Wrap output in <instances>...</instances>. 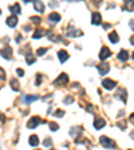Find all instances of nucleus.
Here are the masks:
<instances>
[{
    "label": "nucleus",
    "mask_w": 134,
    "mask_h": 150,
    "mask_svg": "<svg viewBox=\"0 0 134 150\" xmlns=\"http://www.w3.org/2000/svg\"><path fill=\"white\" fill-rule=\"evenodd\" d=\"M99 142H101V145H102L103 147H106V149H114V147H115V142L106 135L101 137V138H99Z\"/></svg>",
    "instance_id": "obj_1"
},
{
    "label": "nucleus",
    "mask_w": 134,
    "mask_h": 150,
    "mask_svg": "<svg viewBox=\"0 0 134 150\" xmlns=\"http://www.w3.org/2000/svg\"><path fill=\"white\" fill-rule=\"evenodd\" d=\"M40 123H43V121L39 117H32L31 119H28V122H27V127L28 129H35L38 125H40Z\"/></svg>",
    "instance_id": "obj_2"
},
{
    "label": "nucleus",
    "mask_w": 134,
    "mask_h": 150,
    "mask_svg": "<svg viewBox=\"0 0 134 150\" xmlns=\"http://www.w3.org/2000/svg\"><path fill=\"white\" fill-rule=\"evenodd\" d=\"M115 98H118V99H121V101H124V103H126V101H127V91H126V88H124V87L118 88L117 93H115Z\"/></svg>",
    "instance_id": "obj_3"
},
{
    "label": "nucleus",
    "mask_w": 134,
    "mask_h": 150,
    "mask_svg": "<svg viewBox=\"0 0 134 150\" xmlns=\"http://www.w3.org/2000/svg\"><path fill=\"white\" fill-rule=\"evenodd\" d=\"M0 54H1V56H3L4 59H12V48H11L10 46H6V47H3L1 48V51H0Z\"/></svg>",
    "instance_id": "obj_4"
},
{
    "label": "nucleus",
    "mask_w": 134,
    "mask_h": 150,
    "mask_svg": "<svg viewBox=\"0 0 134 150\" xmlns=\"http://www.w3.org/2000/svg\"><path fill=\"white\" fill-rule=\"evenodd\" d=\"M110 55H111L110 48H107L106 46H103L102 48H101V51H99V59H101V60H106L107 58H110Z\"/></svg>",
    "instance_id": "obj_5"
},
{
    "label": "nucleus",
    "mask_w": 134,
    "mask_h": 150,
    "mask_svg": "<svg viewBox=\"0 0 134 150\" xmlns=\"http://www.w3.org/2000/svg\"><path fill=\"white\" fill-rule=\"evenodd\" d=\"M97 68H98L99 74H101L102 77H103V75H106V74L110 71V66L107 64V63H101V64H98V66H97Z\"/></svg>",
    "instance_id": "obj_6"
},
{
    "label": "nucleus",
    "mask_w": 134,
    "mask_h": 150,
    "mask_svg": "<svg viewBox=\"0 0 134 150\" xmlns=\"http://www.w3.org/2000/svg\"><path fill=\"white\" fill-rule=\"evenodd\" d=\"M82 130H83V129H82L81 126H74V127H71V129H70V135L77 140L78 137L82 134Z\"/></svg>",
    "instance_id": "obj_7"
},
{
    "label": "nucleus",
    "mask_w": 134,
    "mask_h": 150,
    "mask_svg": "<svg viewBox=\"0 0 134 150\" xmlns=\"http://www.w3.org/2000/svg\"><path fill=\"white\" fill-rule=\"evenodd\" d=\"M115 82H114L113 79H103L102 80V86L106 88V90H113L114 87H115Z\"/></svg>",
    "instance_id": "obj_8"
},
{
    "label": "nucleus",
    "mask_w": 134,
    "mask_h": 150,
    "mask_svg": "<svg viewBox=\"0 0 134 150\" xmlns=\"http://www.w3.org/2000/svg\"><path fill=\"white\" fill-rule=\"evenodd\" d=\"M91 23L94 26H98L102 23V16H101V14L99 12H93L91 15Z\"/></svg>",
    "instance_id": "obj_9"
},
{
    "label": "nucleus",
    "mask_w": 134,
    "mask_h": 150,
    "mask_svg": "<svg viewBox=\"0 0 134 150\" xmlns=\"http://www.w3.org/2000/svg\"><path fill=\"white\" fill-rule=\"evenodd\" d=\"M68 82V77H67V74H60L59 78H57V79L54 80V83L55 84H64Z\"/></svg>",
    "instance_id": "obj_10"
},
{
    "label": "nucleus",
    "mask_w": 134,
    "mask_h": 150,
    "mask_svg": "<svg viewBox=\"0 0 134 150\" xmlns=\"http://www.w3.org/2000/svg\"><path fill=\"white\" fill-rule=\"evenodd\" d=\"M18 18H16V16H15V15H12V16H10V18L7 19V21H6V23H7V26L8 27H11V28H14V27H16V26H18Z\"/></svg>",
    "instance_id": "obj_11"
},
{
    "label": "nucleus",
    "mask_w": 134,
    "mask_h": 150,
    "mask_svg": "<svg viewBox=\"0 0 134 150\" xmlns=\"http://www.w3.org/2000/svg\"><path fill=\"white\" fill-rule=\"evenodd\" d=\"M106 125V122H105V119H102L101 117H97L95 119H94V127H95L97 130H99V129H102L103 126Z\"/></svg>",
    "instance_id": "obj_12"
},
{
    "label": "nucleus",
    "mask_w": 134,
    "mask_h": 150,
    "mask_svg": "<svg viewBox=\"0 0 134 150\" xmlns=\"http://www.w3.org/2000/svg\"><path fill=\"white\" fill-rule=\"evenodd\" d=\"M83 35V32L81 30H74L73 27H68V34L67 36H73V38H77V36H82Z\"/></svg>",
    "instance_id": "obj_13"
},
{
    "label": "nucleus",
    "mask_w": 134,
    "mask_h": 150,
    "mask_svg": "<svg viewBox=\"0 0 134 150\" xmlns=\"http://www.w3.org/2000/svg\"><path fill=\"white\" fill-rule=\"evenodd\" d=\"M122 8H124L125 11H127V12H133L134 11V1L126 0V1L124 3V6H122Z\"/></svg>",
    "instance_id": "obj_14"
},
{
    "label": "nucleus",
    "mask_w": 134,
    "mask_h": 150,
    "mask_svg": "<svg viewBox=\"0 0 134 150\" xmlns=\"http://www.w3.org/2000/svg\"><path fill=\"white\" fill-rule=\"evenodd\" d=\"M68 54H67V51H64V50H60L59 53H58V59H59L60 63H64L67 59H68Z\"/></svg>",
    "instance_id": "obj_15"
},
{
    "label": "nucleus",
    "mask_w": 134,
    "mask_h": 150,
    "mask_svg": "<svg viewBox=\"0 0 134 150\" xmlns=\"http://www.w3.org/2000/svg\"><path fill=\"white\" fill-rule=\"evenodd\" d=\"M118 59H119L121 62H126V60L129 59V53H127L126 50H121L119 54H118Z\"/></svg>",
    "instance_id": "obj_16"
},
{
    "label": "nucleus",
    "mask_w": 134,
    "mask_h": 150,
    "mask_svg": "<svg viewBox=\"0 0 134 150\" xmlns=\"http://www.w3.org/2000/svg\"><path fill=\"white\" fill-rule=\"evenodd\" d=\"M28 143L31 145V146H38L39 145V137L35 135V134H32V135L28 138Z\"/></svg>",
    "instance_id": "obj_17"
},
{
    "label": "nucleus",
    "mask_w": 134,
    "mask_h": 150,
    "mask_svg": "<svg viewBox=\"0 0 134 150\" xmlns=\"http://www.w3.org/2000/svg\"><path fill=\"white\" fill-rule=\"evenodd\" d=\"M39 99V97L38 95H34V94H30V95H26L24 97V102L28 105V103H31V102H35V101H38Z\"/></svg>",
    "instance_id": "obj_18"
},
{
    "label": "nucleus",
    "mask_w": 134,
    "mask_h": 150,
    "mask_svg": "<svg viewBox=\"0 0 134 150\" xmlns=\"http://www.w3.org/2000/svg\"><path fill=\"white\" fill-rule=\"evenodd\" d=\"M11 87H12L14 91H19L20 90V83L14 78V79H11Z\"/></svg>",
    "instance_id": "obj_19"
},
{
    "label": "nucleus",
    "mask_w": 134,
    "mask_h": 150,
    "mask_svg": "<svg viewBox=\"0 0 134 150\" xmlns=\"http://www.w3.org/2000/svg\"><path fill=\"white\" fill-rule=\"evenodd\" d=\"M10 11L16 16V15L20 14V6H19V4H14V6H11L10 7Z\"/></svg>",
    "instance_id": "obj_20"
},
{
    "label": "nucleus",
    "mask_w": 134,
    "mask_h": 150,
    "mask_svg": "<svg viewBox=\"0 0 134 150\" xmlns=\"http://www.w3.org/2000/svg\"><path fill=\"white\" fill-rule=\"evenodd\" d=\"M34 7H35V10L38 12H43L44 11V4L42 1H34Z\"/></svg>",
    "instance_id": "obj_21"
},
{
    "label": "nucleus",
    "mask_w": 134,
    "mask_h": 150,
    "mask_svg": "<svg viewBox=\"0 0 134 150\" xmlns=\"http://www.w3.org/2000/svg\"><path fill=\"white\" fill-rule=\"evenodd\" d=\"M4 83H6V71L0 67V88L4 86Z\"/></svg>",
    "instance_id": "obj_22"
},
{
    "label": "nucleus",
    "mask_w": 134,
    "mask_h": 150,
    "mask_svg": "<svg viewBox=\"0 0 134 150\" xmlns=\"http://www.w3.org/2000/svg\"><path fill=\"white\" fill-rule=\"evenodd\" d=\"M109 39H110V42H113V43L119 42V36H118L117 32H111V34H109Z\"/></svg>",
    "instance_id": "obj_23"
},
{
    "label": "nucleus",
    "mask_w": 134,
    "mask_h": 150,
    "mask_svg": "<svg viewBox=\"0 0 134 150\" xmlns=\"http://www.w3.org/2000/svg\"><path fill=\"white\" fill-rule=\"evenodd\" d=\"M35 60H36V58L32 54H27L26 55V62H27V64H32V63H35Z\"/></svg>",
    "instance_id": "obj_24"
},
{
    "label": "nucleus",
    "mask_w": 134,
    "mask_h": 150,
    "mask_svg": "<svg viewBox=\"0 0 134 150\" xmlns=\"http://www.w3.org/2000/svg\"><path fill=\"white\" fill-rule=\"evenodd\" d=\"M44 34H46V31H44V30H36L35 34L32 35V38H34V39H40L43 35H44Z\"/></svg>",
    "instance_id": "obj_25"
},
{
    "label": "nucleus",
    "mask_w": 134,
    "mask_h": 150,
    "mask_svg": "<svg viewBox=\"0 0 134 150\" xmlns=\"http://www.w3.org/2000/svg\"><path fill=\"white\" fill-rule=\"evenodd\" d=\"M48 19L50 20H52V21H59L60 20V15L57 14V12H52V14L48 15Z\"/></svg>",
    "instance_id": "obj_26"
},
{
    "label": "nucleus",
    "mask_w": 134,
    "mask_h": 150,
    "mask_svg": "<svg viewBox=\"0 0 134 150\" xmlns=\"http://www.w3.org/2000/svg\"><path fill=\"white\" fill-rule=\"evenodd\" d=\"M48 39H50V40H52V42H59V40H60V36L54 35V34L48 32Z\"/></svg>",
    "instance_id": "obj_27"
},
{
    "label": "nucleus",
    "mask_w": 134,
    "mask_h": 150,
    "mask_svg": "<svg viewBox=\"0 0 134 150\" xmlns=\"http://www.w3.org/2000/svg\"><path fill=\"white\" fill-rule=\"evenodd\" d=\"M48 126H50V129L52 130V131H57V130L59 129V125H57L55 122H50V123H48Z\"/></svg>",
    "instance_id": "obj_28"
},
{
    "label": "nucleus",
    "mask_w": 134,
    "mask_h": 150,
    "mask_svg": "<svg viewBox=\"0 0 134 150\" xmlns=\"http://www.w3.org/2000/svg\"><path fill=\"white\" fill-rule=\"evenodd\" d=\"M43 145H44L46 147L51 146V145H52V141H51V138H46V140H44V142H43Z\"/></svg>",
    "instance_id": "obj_29"
},
{
    "label": "nucleus",
    "mask_w": 134,
    "mask_h": 150,
    "mask_svg": "<svg viewBox=\"0 0 134 150\" xmlns=\"http://www.w3.org/2000/svg\"><path fill=\"white\" fill-rule=\"evenodd\" d=\"M46 53H47V48H39L38 51H36V55H38V56H42V55H44Z\"/></svg>",
    "instance_id": "obj_30"
},
{
    "label": "nucleus",
    "mask_w": 134,
    "mask_h": 150,
    "mask_svg": "<svg viewBox=\"0 0 134 150\" xmlns=\"http://www.w3.org/2000/svg\"><path fill=\"white\" fill-rule=\"evenodd\" d=\"M30 20L34 21L35 24H39V23H40V18H39V16H32V18H30Z\"/></svg>",
    "instance_id": "obj_31"
},
{
    "label": "nucleus",
    "mask_w": 134,
    "mask_h": 150,
    "mask_svg": "<svg viewBox=\"0 0 134 150\" xmlns=\"http://www.w3.org/2000/svg\"><path fill=\"white\" fill-rule=\"evenodd\" d=\"M63 102L66 103V105H70V103H73V102H74V99H73L71 97H66V99H63Z\"/></svg>",
    "instance_id": "obj_32"
},
{
    "label": "nucleus",
    "mask_w": 134,
    "mask_h": 150,
    "mask_svg": "<svg viewBox=\"0 0 134 150\" xmlns=\"http://www.w3.org/2000/svg\"><path fill=\"white\" fill-rule=\"evenodd\" d=\"M54 115H55V117H63L64 111H63V110H57V111L54 113Z\"/></svg>",
    "instance_id": "obj_33"
},
{
    "label": "nucleus",
    "mask_w": 134,
    "mask_h": 150,
    "mask_svg": "<svg viewBox=\"0 0 134 150\" xmlns=\"http://www.w3.org/2000/svg\"><path fill=\"white\" fill-rule=\"evenodd\" d=\"M118 127H119V129H126V122H125V121H121V122H118Z\"/></svg>",
    "instance_id": "obj_34"
},
{
    "label": "nucleus",
    "mask_w": 134,
    "mask_h": 150,
    "mask_svg": "<svg viewBox=\"0 0 134 150\" xmlns=\"http://www.w3.org/2000/svg\"><path fill=\"white\" fill-rule=\"evenodd\" d=\"M4 122H6V117H4V115L0 113V125H3Z\"/></svg>",
    "instance_id": "obj_35"
},
{
    "label": "nucleus",
    "mask_w": 134,
    "mask_h": 150,
    "mask_svg": "<svg viewBox=\"0 0 134 150\" xmlns=\"http://www.w3.org/2000/svg\"><path fill=\"white\" fill-rule=\"evenodd\" d=\"M35 83H36V86H39V84L42 83V78H40V75H38V77H36V82H35Z\"/></svg>",
    "instance_id": "obj_36"
},
{
    "label": "nucleus",
    "mask_w": 134,
    "mask_h": 150,
    "mask_svg": "<svg viewBox=\"0 0 134 150\" xmlns=\"http://www.w3.org/2000/svg\"><path fill=\"white\" fill-rule=\"evenodd\" d=\"M16 73H18L19 77H23V75H24V71L21 70V68H18V70H16Z\"/></svg>",
    "instance_id": "obj_37"
},
{
    "label": "nucleus",
    "mask_w": 134,
    "mask_h": 150,
    "mask_svg": "<svg viewBox=\"0 0 134 150\" xmlns=\"http://www.w3.org/2000/svg\"><path fill=\"white\" fill-rule=\"evenodd\" d=\"M93 106H90V105H87V111H90V113H93Z\"/></svg>",
    "instance_id": "obj_38"
},
{
    "label": "nucleus",
    "mask_w": 134,
    "mask_h": 150,
    "mask_svg": "<svg viewBox=\"0 0 134 150\" xmlns=\"http://www.w3.org/2000/svg\"><path fill=\"white\" fill-rule=\"evenodd\" d=\"M130 27L131 30H134V20H130Z\"/></svg>",
    "instance_id": "obj_39"
},
{
    "label": "nucleus",
    "mask_w": 134,
    "mask_h": 150,
    "mask_svg": "<svg viewBox=\"0 0 134 150\" xmlns=\"http://www.w3.org/2000/svg\"><path fill=\"white\" fill-rule=\"evenodd\" d=\"M58 3H50V7H57Z\"/></svg>",
    "instance_id": "obj_40"
},
{
    "label": "nucleus",
    "mask_w": 134,
    "mask_h": 150,
    "mask_svg": "<svg viewBox=\"0 0 134 150\" xmlns=\"http://www.w3.org/2000/svg\"><path fill=\"white\" fill-rule=\"evenodd\" d=\"M130 43H131V44H133V46H134V35H133V36H131V38H130Z\"/></svg>",
    "instance_id": "obj_41"
},
{
    "label": "nucleus",
    "mask_w": 134,
    "mask_h": 150,
    "mask_svg": "<svg viewBox=\"0 0 134 150\" xmlns=\"http://www.w3.org/2000/svg\"><path fill=\"white\" fill-rule=\"evenodd\" d=\"M130 121L134 123V114H131V115H130Z\"/></svg>",
    "instance_id": "obj_42"
},
{
    "label": "nucleus",
    "mask_w": 134,
    "mask_h": 150,
    "mask_svg": "<svg viewBox=\"0 0 134 150\" xmlns=\"http://www.w3.org/2000/svg\"><path fill=\"white\" fill-rule=\"evenodd\" d=\"M20 40H21V36L18 35V38H16V42H20Z\"/></svg>",
    "instance_id": "obj_43"
},
{
    "label": "nucleus",
    "mask_w": 134,
    "mask_h": 150,
    "mask_svg": "<svg viewBox=\"0 0 134 150\" xmlns=\"http://www.w3.org/2000/svg\"><path fill=\"white\" fill-rule=\"evenodd\" d=\"M130 137H131V138H134V131H131V134H130Z\"/></svg>",
    "instance_id": "obj_44"
},
{
    "label": "nucleus",
    "mask_w": 134,
    "mask_h": 150,
    "mask_svg": "<svg viewBox=\"0 0 134 150\" xmlns=\"http://www.w3.org/2000/svg\"><path fill=\"white\" fill-rule=\"evenodd\" d=\"M133 59H134V54H133Z\"/></svg>",
    "instance_id": "obj_45"
},
{
    "label": "nucleus",
    "mask_w": 134,
    "mask_h": 150,
    "mask_svg": "<svg viewBox=\"0 0 134 150\" xmlns=\"http://www.w3.org/2000/svg\"><path fill=\"white\" fill-rule=\"evenodd\" d=\"M0 15H1V11H0Z\"/></svg>",
    "instance_id": "obj_46"
},
{
    "label": "nucleus",
    "mask_w": 134,
    "mask_h": 150,
    "mask_svg": "<svg viewBox=\"0 0 134 150\" xmlns=\"http://www.w3.org/2000/svg\"><path fill=\"white\" fill-rule=\"evenodd\" d=\"M129 150H130V149H129Z\"/></svg>",
    "instance_id": "obj_47"
},
{
    "label": "nucleus",
    "mask_w": 134,
    "mask_h": 150,
    "mask_svg": "<svg viewBox=\"0 0 134 150\" xmlns=\"http://www.w3.org/2000/svg\"><path fill=\"white\" fill-rule=\"evenodd\" d=\"M38 150H39V149H38Z\"/></svg>",
    "instance_id": "obj_48"
},
{
    "label": "nucleus",
    "mask_w": 134,
    "mask_h": 150,
    "mask_svg": "<svg viewBox=\"0 0 134 150\" xmlns=\"http://www.w3.org/2000/svg\"><path fill=\"white\" fill-rule=\"evenodd\" d=\"M52 150H54V149H52Z\"/></svg>",
    "instance_id": "obj_49"
}]
</instances>
